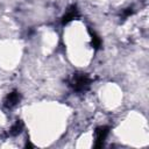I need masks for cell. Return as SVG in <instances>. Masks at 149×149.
<instances>
[{"label":"cell","mask_w":149,"mask_h":149,"mask_svg":"<svg viewBox=\"0 0 149 149\" xmlns=\"http://www.w3.org/2000/svg\"><path fill=\"white\" fill-rule=\"evenodd\" d=\"M100 38L97 36V35H92V45L94 48H99L100 47Z\"/></svg>","instance_id":"cell-6"},{"label":"cell","mask_w":149,"mask_h":149,"mask_svg":"<svg viewBox=\"0 0 149 149\" xmlns=\"http://www.w3.org/2000/svg\"><path fill=\"white\" fill-rule=\"evenodd\" d=\"M21 129H22V122L21 121H16L14 123V126L12 127V129H10V134L12 135H16V134H19L21 132Z\"/></svg>","instance_id":"cell-5"},{"label":"cell","mask_w":149,"mask_h":149,"mask_svg":"<svg viewBox=\"0 0 149 149\" xmlns=\"http://www.w3.org/2000/svg\"><path fill=\"white\" fill-rule=\"evenodd\" d=\"M90 84H91V79L88 78L87 74H84V73L74 74L71 80V86L73 87V90H76L78 92L86 91L90 87Z\"/></svg>","instance_id":"cell-1"},{"label":"cell","mask_w":149,"mask_h":149,"mask_svg":"<svg viewBox=\"0 0 149 149\" xmlns=\"http://www.w3.org/2000/svg\"><path fill=\"white\" fill-rule=\"evenodd\" d=\"M76 16H77V9H76V7H71V8L65 13V15L63 16V23H68L69 21L73 20Z\"/></svg>","instance_id":"cell-4"},{"label":"cell","mask_w":149,"mask_h":149,"mask_svg":"<svg viewBox=\"0 0 149 149\" xmlns=\"http://www.w3.org/2000/svg\"><path fill=\"white\" fill-rule=\"evenodd\" d=\"M108 134V128L107 127H99L95 130V147H101L104 144V141Z\"/></svg>","instance_id":"cell-2"},{"label":"cell","mask_w":149,"mask_h":149,"mask_svg":"<svg viewBox=\"0 0 149 149\" xmlns=\"http://www.w3.org/2000/svg\"><path fill=\"white\" fill-rule=\"evenodd\" d=\"M19 100H20L19 93H17V92H12V93H9V94L7 95V98H6V100H5V105H6L7 107H13L14 105H16V104L19 102Z\"/></svg>","instance_id":"cell-3"}]
</instances>
